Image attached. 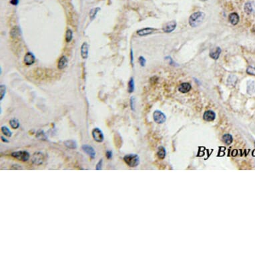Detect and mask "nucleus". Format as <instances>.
<instances>
[{
	"label": "nucleus",
	"instance_id": "nucleus-24",
	"mask_svg": "<svg viewBox=\"0 0 255 255\" xmlns=\"http://www.w3.org/2000/svg\"><path fill=\"white\" fill-rule=\"evenodd\" d=\"M10 125L13 129H17L19 127V126H20L18 120H17L16 118L11 119L10 121Z\"/></svg>",
	"mask_w": 255,
	"mask_h": 255
},
{
	"label": "nucleus",
	"instance_id": "nucleus-14",
	"mask_svg": "<svg viewBox=\"0 0 255 255\" xmlns=\"http://www.w3.org/2000/svg\"><path fill=\"white\" fill-rule=\"evenodd\" d=\"M228 19H229V21L232 25L235 26L239 22L240 18H239V15L236 13H232L228 16Z\"/></svg>",
	"mask_w": 255,
	"mask_h": 255
},
{
	"label": "nucleus",
	"instance_id": "nucleus-21",
	"mask_svg": "<svg viewBox=\"0 0 255 255\" xmlns=\"http://www.w3.org/2000/svg\"><path fill=\"white\" fill-rule=\"evenodd\" d=\"M65 146L68 148L76 149L77 148V143L74 140H67L64 142Z\"/></svg>",
	"mask_w": 255,
	"mask_h": 255
},
{
	"label": "nucleus",
	"instance_id": "nucleus-11",
	"mask_svg": "<svg viewBox=\"0 0 255 255\" xmlns=\"http://www.w3.org/2000/svg\"><path fill=\"white\" fill-rule=\"evenodd\" d=\"M203 118L204 120L207 121V122H212L216 118V114L212 110H207L204 112Z\"/></svg>",
	"mask_w": 255,
	"mask_h": 255
},
{
	"label": "nucleus",
	"instance_id": "nucleus-26",
	"mask_svg": "<svg viewBox=\"0 0 255 255\" xmlns=\"http://www.w3.org/2000/svg\"><path fill=\"white\" fill-rule=\"evenodd\" d=\"M72 38H73V32L70 29H68L65 34V40L69 43L72 40Z\"/></svg>",
	"mask_w": 255,
	"mask_h": 255
},
{
	"label": "nucleus",
	"instance_id": "nucleus-29",
	"mask_svg": "<svg viewBox=\"0 0 255 255\" xmlns=\"http://www.w3.org/2000/svg\"><path fill=\"white\" fill-rule=\"evenodd\" d=\"M98 10H100V8H96L92 9V10L90 11V18H91V19H93L94 17H96V14H97V13L98 12Z\"/></svg>",
	"mask_w": 255,
	"mask_h": 255
},
{
	"label": "nucleus",
	"instance_id": "nucleus-16",
	"mask_svg": "<svg viewBox=\"0 0 255 255\" xmlns=\"http://www.w3.org/2000/svg\"><path fill=\"white\" fill-rule=\"evenodd\" d=\"M20 34H21V30L19 29L17 26L14 27L10 31V36L11 38H18V37L20 36Z\"/></svg>",
	"mask_w": 255,
	"mask_h": 255
},
{
	"label": "nucleus",
	"instance_id": "nucleus-37",
	"mask_svg": "<svg viewBox=\"0 0 255 255\" xmlns=\"http://www.w3.org/2000/svg\"><path fill=\"white\" fill-rule=\"evenodd\" d=\"M1 140H2V141H3L4 143H8L9 142H10L8 140L6 139V138H4L3 136H1Z\"/></svg>",
	"mask_w": 255,
	"mask_h": 255
},
{
	"label": "nucleus",
	"instance_id": "nucleus-6",
	"mask_svg": "<svg viewBox=\"0 0 255 255\" xmlns=\"http://www.w3.org/2000/svg\"><path fill=\"white\" fill-rule=\"evenodd\" d=\"M153 118L157 124H163L166 121V116L161 111L156 110L153 114Z\"/></svg>",
	"mask_w": 255,
	"mask_h": 255
},
{
	"label": "nucleus",
	"instance_id": "nucleus-38",
	"mask_svg": "<svg viewBox=\"0 0 255 255\" xmlns=\"http://www.w3.org/2000/svg\"><path fill=\"white\" fill-rule=\"evenodd\" d=\"M131 61H132V64H133V60H134V59H133V52H132V50H131Z\"/></svg>",
	"mask_w": 255,
	"mask_h": 255
},
{
	"label": "nucleus",
	"instance_id": "nucleus-5",
	"mask_svg": "<svg viewBox=\"0 0 255 255\" xmlns=\"http://www.w3.org/2000/svg\"><path fill=\"white\" fill-rule=\"evenodd\" d=\"M92 136H93L94 140L99 143L102 142L104 140V134H103L102 131L100 128H94L92 130Z\"/></svg>",
	"mask_w": 255,
	"mask_h": 255
},
{
	"label": "nucleus",
	"instance_id": "nucleus-27",
	"mask_svg": "<svg viewBox=\"0 0 255 255\" xmlns=\"http://www.w3.org/2000/svg\"><path fill=\"white\" fill-rule=\"evenodd\" d=\"M128 90L129 93H132L134 90V79L132 78H130L128 82Z\"/></svg>",
	"mask_w": 255,
	"mask_h": 255
},
{
	"label": "nucleus",
	"instance_id": "nucleus-12",
	"mask_svg": "<svg viewBox=\"0 0 255 255\" xmlns=\"http://www.w3.org/2000/svg\"><path fill=\"white\" fill-rule=\"evenodd\" d=\"M88 44L86 42L83 43V44L81 46V56H82L83 59L88 58Z\"/></svg>",
	"mask_w": 255,
	"mask_h": 255
},
{
	"label": "nucleus",
	"instance_id": "nucleus-35",
	"mask_svg": "<svg viewBox=\"0 0 255 255\" xmlns=\"http://www.w3.org/2000/svg\"><path fill=\"white\" fill-rule=\"evenodd\" d=\"M134 103H135V98L134 97H132L130 99V106H131V109L133 111L134 110V108H135Z\"/></svg>",
	"mask_w": 255,
	"mask_h": 255
},
{
	"label": "nucleus",
	"instance_id": "nucleus-9",
	"mask_svg": "<svg viewBox=\"0 0 255 255\" xmlns=\"http://www.w3.org/2000/svg\"><path fill=\"white\" fill-rule=\"evenodd\" d=\"M176 27V22L174 21H169L166 23L163 27V31L166 33H170L175 30Z\"/></svg>",
	"mask_w": 255,
	"mask_h": 255
},
{
	"label": "nucleus",
	"instance_id": "nucleus-28",
	"mask_svg": "<svg viewBox=\"0 0 255 255\" xmlns=\"http://www.w3.org/2000/svg\"><path fill=\"white\" fill-rule=\"evenodd\" d=\"M6 87L5 85H0V96H1V100H3V98H4V96L6 95Z\"/></svg>",
	"mask_w": 255,
	"mask_h": 255
},
{
	"label": "nucleus",
	"instance_id": "nucleus-7",
	"mask_svg": "<svg viewBox=\"0 0 255 255\" xmlns=\"http://www.w3.org/2000/svg\"><path fill=\"white\" fill-rule=\"evenodd\" d=\"M82 149L92 159H94V158H96V151L92 146L88 144H84L82 146Z\"/></svg>",
	"mask_w": 255,
	"mask_h": 255
},
{
	"label": "nucleus",
	"instance_id": "nucleus-33",
	"mask_svg": "<svg viewBox=\"0 0 255 255\" xmlns=\"http://www.w3.org/2000/svg\"><path fill=\"white\" fill-rule=\"evenodd\" d=\"M146 60H145V58H144V57L140 56L139 58V63H140V64L141 65V66H144L145 64H146Z\"/></svg>",
	"mask_w": 255,
	"mask_h": 255
},
{
	"label": "nucleus",
	"instance_id": "nucleus-19",
	"mask_svg": "<svg viewBox=\"0 0 255 255\" xmlns=\"http://www.w3.org/2000/svg\"><path fill=\"white\" fill-rule=\"evenodd\" d=\"M255 92V82L252 80H249L247 82V93L248 94H254Z\"/></svg>",
	"mask_w": 255,
	"mask_h": 255
},
{
	"label": "nucleus",
	"instance_id": "nucleus-31",
	"mask_svg": "<svg viewBox=\"0 0 255 255\" xmlns=\"http://www.w3.org/2000/svg\"><path fill=\"white\" fill-rule=\"evenodd\" d=\"M247 73L252 76H255V66H250L247 68Z\"/></svg>",
	"mask_w": 255,
	"mask_h": 255
},
{
	"label": "nucleus",
	"instance_id": "nucleus-8",
	"mask_svg": "<svg viewBox=\"0 0 255 255\" xmlns=\"http://www.w3.org/2000/svg\"><path fill=\"white\" fill-rule=\"evenodd\" d=\"M35 61H36V58L32 52H28L24 56V63L26 65H32L35 62Z\"/></svg>",
	"mask_w": 255,
	"mask_h": 255
},
{
	"label": "nucleus",
	"instance_id": "nucleus-20",
	"mask_svg": "<svg viewBox=\"0 0 255 255\" xmlns=\"http://www.w3.org/2000/svg\"><path fill=\"white\" fill-rule=\"evenodd\" d=\"M158 156L160 159H164L166 157V152L165 148H164L163 146H160L158 148Z\"/></svg>",
	"mask_w": 255,
	"mask_h": 255
},
{
	"label": "nucleus",
	"instance_id": "nucleus-15",
	"mask_svg": "<svg viewBox=\"0 0 255 255\" xmlns=\"http://www.w3.org/2000/svg\"><path fill=\"white\" fill-rule=\"evenodd\" d=\"M191 90V85L189 83L184 82L180 84L178 90L182 93H187Z\"/></svg>",
	"mask_w": 255,
	"mask_h": 255
},
{
	"label": "nucleus",
	"instance_id": "nucleus-34",
	"mask_svg": "<svg viewBox=\"0 0 255 255\" xmlns=\"http://www.w3.org/2000/svg\"><path fill=\"white\" fill-rule=\"evenodd\" d=\"M113 156V152L111 150H107L106 152H105V156L108 158V159H111L112 158Z\"/></svg>",
	"mask_w": 255,
	"mask_h": 255
},
{
	"label": "nucleus",
	"instance_id": "nucleus-36",
	"mask_svg": "<svg viewBox=\"0 0 255 255\" xmlns=\"http://www.w3.org/2000/svg\"><path fill=\"white\" fill-rule=\"evenodd\" d=\"M10 3L14 6H17L19 3V0H11Z\"/></svg>",
	"mask_w": 255,
	"mask_h": 255
},
{
	"label": "nucleus",
	"instance_id": "nucleus-17",
	"mask_svg": "<svg viewBox=\"0 0 255 255\" xmlns=\"http://www.w3.org/2000/svg\"><path fill=\"white\" fill-rule=\"evenodd\" d=\"M221 53V49L219 47L216 48L214 50H213L212 52L210 53V57L211 58L214 59V60H216L218 59Z\"/></svg>",
	"mask_w": 255,
	"mask_h": 255
},
{
	"label": "nucleus",
	"instance_id": "nucleus-13",
	"mask_svg": "<svg viewBox=\"0 0 255 255\" xmlns=\"http://www.w3.org/2000/svg\"><path fill=\"white\" fill-rule=\"evenodd\" d=\"M68 63V60L66 56H63L60 58L58 63V68L59 70H63L67 66Z\"/></svg>",
	"mask_w": 255,
	"mask_h": 255
},
{
	"label": "nucleus",
	"instance_id": "nucleus-23",
	"mask_svg": "<svg viewBox=\"0 0 255 255\" xmlns=\"http://www.w3.org/2000/svg\"><path fill=\"white\" fill-rule=\"evenodd\" d=\"M237 80H238V78H237V77L236 76L230 75L228 78L227 83L230 85H232V86H234L237 82Z\"/></svg>",
	"mask_w": 255,
	"mask_h": 255
},
{
	"label": "nucleus",
	"instance_id": "nucleus-25",
	"mask_svg": "<svg viewBox=\"0 0 255 255\" xmlns=\"http://www.w3.org/2000/svg\"><path fill=\"white\" fill-rule=\"evenodd\" d=\"M1 132L3 133L5 136H8V137H12V132L10 130V129H9L7 126H1Z\"/></svg>",
	"mask_w": 255,
	"mask_h": 255
},
{
	"label": "nucleus",
	"instance_id": "nucleus-30",
	"mask_svg": "<svg viewBox=\"0 0 255 255\" xmlns=\"http://www.w3.org/2000/svg\"><path fill=\"white\" fill-rule=\"evenodd\" d=\"M36 136H37V138H39V140H45L46 139L45 134L44 133V132H43V130H39L38 132H37Z\"/></svg>",
	"mask_w": 255,
	"mask_h": 255
},
{
	"label": "nucleus",
	"instance_id": "nucleus-2",
	"mask_svg": "<svg viewBox=\"0 0 255 255\" xmlns=\"http://www.w3.org/2000/svg\"><path fill=\"white\" fill-rule=\"evenodd\" d=\"M124 160L126 164L130 167H136L140 164V158L137 154H131L126 155L124 157Z\"/></svg>",
	"mask_w": 255,
	"mask_h": 255
},
{
	"label": "nucleus",
	"instance_id": "nucleus-18",
	"mask_svg": "<svg viewBox=\"0 0 255 255\" xmlns=\"http://www.w3.org/2000/svg\"><path fill=\"white\" fill-rule=\"evenodd\" d=\"M244 10L247 13L248 15L251 14L254 12V5L252 2H247L245 3V7H244Z\"/></svg>",
	"mask_w": 255,
	"mask_h": 255
},
{
	"label": "nucleus",
	"instance_id": "nucleus-1",
	"mask_svg": "<svg viewBox=\"0 0 255 255\" xmlns=\"http://www.w3.org/2000/svg\"><path fill=\"white\" fill-rule=\"evenodd\" d=\"M204 17H205L204 13L202 12H195L190 15L189 18V24L191 27H198L203 22Z\"/></svg>",
	"mask_w": 255,
	"mask_h": 255
},
{
	"label": "nucleus",
	"instance_id": "nucleus-32",
	"mask_svg": "<svg viewBox=\"0 0 255 255\" xmlns=\"http://www.w3.org/2000/svg\"><path fill=\"white\" fill-rule=\"evenodd\" d=\"M102 165H103V160L101 159L99 160V162L96 164V170H101L102 169Z\"/></svg>",
	"mask_w": 255,
	"mask_h": 255
},
{
	"label": "nucleus",
	"instance_id": "nucleus-3",
	"mask_svg": "<svg viewBox=\"0 0 255 255\" xmlns=\"http://www.w3.org/2000/svg\"><path fill=\"white\" fill-rule=\"evenodd\" d=\"M12 157H14L16 159L21 160L22 162H26L30 159V154L26 150H21V151H16L14 152L11 154Z\"/></svg>",
	"mask_w": 255,
	"mask_h": 255
},
{
	"label": "nucleus",
	"instance_id": "nucleus-10",
	"mask_svg": "<svg viewBox=\"0 0 255 255\" xmlns=\"http://www.w3.org/2000/svg\"><path fill=\"white\" fill-rule=\"evenodd\" d=\"M155 31H156V29L152 28H146L137 31V34L140 36H147V35L152 34Z\"/></svg>",
	"mask_w": 255,
	"mask_h": 255
},
{
	"label": "nucleus",
	"instance_id": "nucleus-4",
	"mask_svg": "<svg viewBox=\"0 0 255 255\" xmlns=\"http://www.w3.org/2000/svg\"><path fill=\"white\" fill-rule=\"evenodd\" d=\"M44 160V156L40 152H35L32 157V163L36 166H39L43 164Z\"/></svg>",
	"mask_w": 255,
	"mask_h": 255
},
{
	"label": "nucleus",
	"instance_id": "nucleus-22",
	"mask_svg": "<svg viewBox=\"0 0 255 255\" xmlns=\"http://www.w3.org/2000/svg\"><path fill=\"white\" fill-rule=\"evenodd\" d=\"M223 140L226 144L229 145L232 144V142H233V138L229 134H226L223 135Z\"/></svg>",
	"mask_w": 255,
	"mask_h": 255
}]
</instances>
